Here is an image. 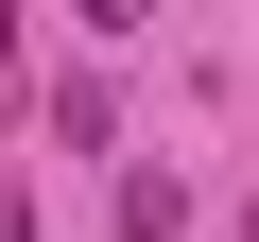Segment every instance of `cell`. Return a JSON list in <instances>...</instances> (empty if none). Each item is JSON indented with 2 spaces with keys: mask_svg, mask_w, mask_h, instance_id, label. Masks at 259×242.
Listing matches in <instances>:
<instances>
[{
  "mask_svg": "<svg viewBox=\"0 0 259 242\" xmlns=\"http://www.w3.org/2000/svg\"><path fill=\"white\" fill-rule=\"evenodd\" d=\"M121 242H190V190H173L156 156H139V173H121Z\"/></svg>",
  "mask_w": 259,
  "mask_h": 242,
  "instance_id": "1",
  "label": "cell"
},
{
  "mask_svg": "<svg viewBox=\"0 0 259 242\" xmlns=\"http://www.w3.org/2000/svg\"><path fill=\"white\" fill-rule=\"evenodd\" d=\"M0 242H35V190H18V173H0Z\"/></svg>",
  "mask_w": 259,
  "mask_h": 242,
  "instance_id": "2",
  "label": "cell"
},
{
  "mask_svg": "<svg viewBox=\"0 0 259 242\" xmlns=\"http://www.w3.org/2000/svg\"><path fill=\"white\" fill-rule=\"evenodd\" d=\"M87 35H139V0H87Z\"/></svg>",
  "mask_w": 259,
  "mask_h": 242,
  "instance_id": "3",
  "label": "cell"
}]
</instances>
